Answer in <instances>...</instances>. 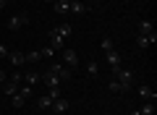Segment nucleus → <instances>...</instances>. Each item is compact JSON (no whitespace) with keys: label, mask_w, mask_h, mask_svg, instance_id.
Instances as JSON below:
<instances>
[{"label":"nucleus","mask_w":157,"mask_h":115,"mask_svg":"<svg viewBox=\"0 0 157 115\" xmlns=\"http://www.w3.org/2000/svg\"><path fill=\"white\" fill-rule=\"evenodd\" d=\"M110 71H113V79L121 84V94L131 92V81H134V73H131V68L118 66V68H110Z\"/></svg>","instance_id":"f257e3e1"},{"label":"nucleus","mask_w":157,"mask_h":115,"mask_svg":"<svg viewBox=\"0 0 157 115\" xmlns=\"http://www.w3.org/2000/svg\"><path fill=\"white\" fill-rule=\"evenodd\" d=\"M29 24V16L26 13H18V16H11L8 18V29H11V32H18V29H24Z\"/></svg>","instance_id":"f03ea898"},{"label":"nucleus","mask_w":157,"mask_h":115,"mask_svg":"<svg viewBox=\"0 0 157 115\" xmlns=\"http://www.w3.org/2000/svg\"><path fill=\"white\" fill-rule=\"evenodd\" d=\"M63 66H66V68H71V71L78 66V55H76V50H71V47H66V50H63Z\"/></svg>","instance_id":"7ed1b4c3"},{"label":"nucleus","mask_w":157,"mask_h":115,"mask_svg":"<svg viewBox=\"0 0 157 115\" xmlns=\"http://www.w3.org/2000/svg\"><path fill=\"white\" fill-rule=\"evenodd\" d=\"M47 39H50V44H52V47H55V50H58V52H63V50H66V39H63V37H60V34H58V32H55V29H52V32H50V34H47Z\"/></svg>","instance_id":"20e7f679"},{"label":"nucleus","mask_w":157,"mask_h":115,"mask_svg":"<svg viewBox=\"0 0 157 115\" xmlns=\"http://www.w3.org/2000/svg\"><path fill=\"white\" fill-rule=\"evenodd\" d=\"M8 60H11V66H13V68H21L24 63H26V55L18 52V50H11V52H8Z\"/></svg>","instance_id":"39448f33"},{"label":"nucleus","mask_w":157,"mask_h":115,"mask_svg":"<svg viewBox=\"0 0 157 115\" xmlns=\"http://www.w3.org/2000/svg\"><path fill=\"white\" fill-rule=\"evenodd\" d=\"M50 71H52V73H58V76H60V81H68V79H71V68H66L63 63H52Z\"/></svg>","instance_id":"423d86ee"},{"label":"nucleus","mask_w":157,"mask_h":115,"mask_svg":"<svg viewBox=\"0 0 157 115\" xmlns=\"http://www.w3.org/2000/svg\"><path fill=\"white\" fill-rule=\"evenodd\" d=\"M68 13H89V6L84 0H73V3H68Z\"/></svg>","instance_id":"0eeeda50"},{"label":"nucleus","mask_w":157,"mask_h":115,"mask_svg":"<svg viewBox=\"0 0 157 115\" xmlns=\"http://www.w3.org/2000/svg\"><path fill=\"white\" fill-rule=\"evenodd\" d=\"M105 60H107V66H110V68H118L123 58H121V52H118V50H110V52H105Z\"/></svg>","instance_id":"6e6552de"},{"label":"nucleus","mask_w":157,"mask_h":115,"mask_svg":"<svg viewBox=\"0 0 157 115\" xmlns=\"http://www.w3.org/2000/svg\"><path fill=\"white\" fill-rule=\"evenodd\" d=\"M42 81L47 84V89H50V86H60V76H58V73H52L50 68H47V73L42 76Z\"/></svg>","instance_id":"1a4fd4ad"},{"label":"nucleus","mask_w":157,"mask_h":115,"mask_svg":"<svg viewBox=\"0 0 157 115\" xmlns=\"http://www.w3.org/2000/svg\"><path fill=\"white\" fill-rule=\"evenodd\" d=\"M18 86H21L18 81H11V79H8V81H3V94H6V97H13V94L18 92Z\"/></svg>","instance_id":"9d476101"},{"label":"nucleus","mask_w":157,"mask_h":115,"mask_svg":"<svg viewBox=\"0 0 157 115\" xmlns=\"http://www.w3.org/2000/svg\"><path fill=\"white\" fill-rule=\"evenodd\" d=\"M52 110H55L58 115H63V113H68V99H63V97H58V99H52V105H50Z\"/></svg>","instance_id":"9b49d317"},{"label":"nucleus","mask_w":157,"mask_h":115,"mask_svg":"<svg viewBox=\"0 0 157 115\" xmlns=\"http://www.w3.org/2000/svg\"><path fill=\"white\" fill-rule=\"evenodd\" d=\"M139 97L149 102V99H155L157 94H155V89H152V86H147V84H141V86H139Z\"/></svg>","instance_id":"f8f14e48"},{"label":"nucleus","mask_w":157,"mask_h":115,"mask_svg":"<svg viewBox=\"0 0 157 115\" xmlns=\"http://www.w3.org/2000/svg\"><path fill=\"white\" fill-rule=\"evenodd\" d=\"M52 6H55V13H60V16H66V13H68V0H55Z\"/></svg>","instance_id":"ddd939ff"},{"label":"nucleus","mask_w":157,"mask_h":115,"mask_svg":"<svg viewBox=\"0 0 157 115\" xmlns=\"http://www.w3.org/2000/svg\"><path fill=\"white\" fill-rule=\"evenodd\" d=\"M149 34H139V37H136V47H139V50H147V47H149Z\"/></svg>","instance_id":"4468645a"},{"label":"nucleus","mask_w":157,"mask_h":115,"mask_svg":"<svg viewBox=\"0 0 157 115\" xmlns=\"http://www.w3.org/2000/svg\"><path fill=\"white\" fill-rule=\"evenodd\" d=\"M152 32H155V24L152 21H141L139 24V34H152Z\"/></svg>","instance_id":"2eb2a0df"},{"label":"nucleus","mask_w":157,"mask_h":115,"mask_svg":"<svg viewBox=\"0 0 157 115\" xmlns=\"http://www.w3.org/2000/svg\"><path fill=\"white\" fill-rule=\"evenodd\" d=\"M24 79H26V84H29V86H34V84H37L42 76H39L37 71H26V76H24Z\"/></svg>","instance_id":"dca6fc26"},{"label":"nucleus","mask_w":157,"mask_h":115,"mask_svg":"<svg viewBox=\"0 0 157 115\" xmlns=\"http://www.w3.org/2000/svg\"><path fill=\"white\" fill-rule=\"evenodd\" d=\"M55 52H58V50L52 47V44H45V47L39 50V55H42V58H52V55H55Z\"/></svg>","instance_id":"f3484780"},{"label":"nucleus","mask_w":157,"mask_h":115,"mask_svg":"<svg viewBox=\"0 0 157 115\" xmlns=\"http://www.w3.org/2000/svg\"><path fill=\"white\" fill-rule=\"evenodd\" d=\"M55 32H58V34H60V37H63V39H66V37H68V34H71V24H60V26H55Z\"/></svg>","instance_id":"a211bd4d"},{"label":"nucleus","mask_w":157,"mask_h":115,"mask_svg":"<svg viewBox=\"0 0 157 115\" xmlns=\"http://www.w3.org/2000/svg\"><path fill=\"white\" fill-rule=\"evenodd\" d=\"M50 105H52V99L47 97V94H45L42 99H37V107H39V110H50Z\"/></svg>","instance_id":"6ab92c4d"},{"label":"nucleus","mask_w":157,"mask_h":115,"mask_svg":"<svg viewBox=\"0 0 157 115\" xmlns=\"http://www.w3.org/2000/svg\"><path fill=\"white\" fill-rule=\"evenodd\" d=\"M24 102H26V97H21V94H13V97H11V105H13V107H24Z\"/></svg>","instance_id":"aec40b11"},{"label":"nucleus","mask_w":157,"mask_h":115,"mask_svg":"<svg viewBox=\"0 0 157 115\" xmlns=\"http://www.w3.org/2000/svg\"><path fill=\"white\" fill-rule=\"evenodd\" d=\"M86 73H89V76H97V73H100V63H97V60H92L89 66H86Z\"/></svg>","instance_id":"412c9836"},{"label":"nucleus","mask_w":157,"mask_h":115,"mask_svg":"<svg viewBox=\"0 0 157 115\" xmlns=\"http://www.w3.org/2000/svg\"><path fill=\"white\" fill-rule=\"evenodd\" d=\"M139 113H141V115H155V102H152V99H149V102H147L144 107L139 110Z\"/></svg>","instance_id":"4be33fe9"},{"label":"nucleus","mask_w":157,"mask_h":115,"mask_svg":"<svg viewBox=\"0 0 157 115\" xmlns=\"http://www.w3.org/2000/svg\"><path fill=\"white\" fill-rule=\"evenodd\" d=\"M37 60H42L39 50H34V52H26V63H37Z\"/></svg>","instance_id":"5701e85b"},{"label":"nucleus","mask_w":157,"mask_h":115,"mask_svg":"<svg viewBox=\"0 0 157 115\" xmlns=\"http://www.w3.org/2000/svg\"><path fill=\"white\" fill-rule=\"evenodd\" d=\"M18 94H21V97H32V86H29V84H21V86H18Z\"/></svg>","instance_id":"b1692460"},{"label":"nucleus","mask_w":157,"mask_h":115,"mask_svg":"<svg viewBox=\"0 0 157 115\" xmlns=\"http://www.w3.org/2000/svg\"><path fill=\"white\" fill-rule=\"evenodd\" d=\"M102 50H105V52L115 50V44H113V39H110V37H105V39H102Z\"/></svg>","instance_id":"393cba45"},{"label":"nucleus","mask_w":157,"mask_h":115,"mask_svg":"<svg viewBox=\"0 0 157 115\" xmlns=\"http://www.w3.org/2000/svg\"><path fill=\"white\" fill-rule=\"evenodd\" d=\"M47 97H50V99H58V97H60V86H50V89H47Z\"/></svg>","instance_id":"a878e982"},{"label":"nucleus","mask_w":157,"mask_h":115,"mask_svg":"<svg viewBox=\"0 0 157 115\" xmlns=\"http://www.w3.org/2000/svg\"><path fill=\"white\" fill-rule=\"evenodd\" d=\"M107 89H110V92H118V94H121V84H118L115 79H110V84H107Z\"/></svg>","instance_id":"bb28decb"},{"label":"nucleus","mask_w":157,"mask_h":115,"mask_svg":"<svg viewBox=\"0 0 157 115\" xmlns=\"http://www.w3.org/2000/svg\"><path fill=\"white\" fill-rule=\"evenodd\" d=\"M8 52H11V50H8L6 44H0V58H8Z\"/></svg>","instance_id":"cd10ccee"},{"label":"nucleus","mask_w":157,"mask_h":115,"mask_svg":"<svg viewBox=\"0 0 157 115\" xmlns=\"http://www.w3.org/2000/svg\"><path fill=\"white\" fill-rule=\"evenodd\" d=\"M0 81H6V71L3 68H0Z\"/></svg>","instance_id":"c85d7f7f"},{"label":"nucleus","mask_w":157,"mask_h":115,"mask_svg":"<svg viewBox=\"0 0 157 115\" xmlns=\"http://www.w3.org/2000/svg\"><path fill=\"white\" fill-rule=\"evenodd\" d=\"M45 3H55V0H45Z\"/></svg>","instance_id":"c756f323"},{"label":"nucleus","mask_w":157,"mask_h":115,"mask_svg":"<svg viewBox=\"0 0 157 115\" xmlns=\"http://www.w3.org/2000/svg\"><path fill=\"white\" fill-rule=\"evenodd\" d=\"M63 115H66V113H63Z\"/></svg>","instance_id":"7c9ffc66"}]
</instances>
